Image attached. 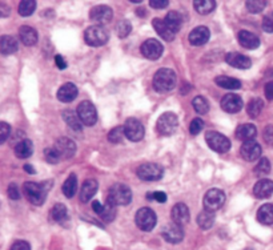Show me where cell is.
I'll return each mask as SVG.
<instances>
[{
  "mask_svg": "<svg viewBox=\"0 0 273 250\" xmlns=\"http://www.w3.org/2000/svg\"><path fill=\"white\" fill-rule=\"evenodd\" d=\"M49 184L46 185L44 184H38V182H26L23 186V191L28 198V201L33 204V205H43L46 198H47V191L49 189Z\"/></svg>",
  "mask_w": 273,
  "mask_h": 250,
  "instance_id": "obj_1",
  "label": "cell"
},
{
  "mask_svg": "<svg viewBox=\"0 0 273 250\" xmlns=\"http://www.w3.org/2000/svg\"><path fill=\"white\" fill-rule=\"evenodd\" d=\"M175 85H176V74L172 69H159L153 76V87L160 93L169 92L175 88Z\"/></svg>",
  "mask_w": 273,
  "mask_h": 250,
  "instance_id": "obj_2",
  "label": "cell"
},
{
  "mask_svg": "<svg viewBox=\"0 0 273 250\" xmlns=\"http://www.w3.org/2000/svg\"><path fill=\"white\" fill-rule=\"evenodd\" d=\"M108 201H111L115 205H128L132 200V191L128 186L124 184H115L109 188L108 191Z\"/></svg>",
  "mask_w": 273,
  "mask_h": 250,
  "instance_id": "obj_3",
  "label": "cell"
},
{
  "mask_svg": "<svg viewBox=\"0 0 273 250\" xmlns=\"http://www.w3.org/2000/svg\"><path fill=\"white\" fill-rule=\"evenodd\" d=\"M108 31L103 26L88 27L84 32V40L91 47H102L108 42Z\"/></svg>",
  "mask_w": 273,
  "mask_h": 250,
  "instance_id": "obj_4",
  "label": "cell"
},
{
  "mask_svg": "<svg viewBox=\"0 0 273 250\" xmlns=\"http://www.w3.org/2000/svg\"><path fill=\"white\" fill-rule=\"evenodd\" d=\"M177 127H179V118L172 112L163 113L159 117L157 124H156V129H157V132L161 136H171V134L176 132Z\"/></svg>",
  "mask_w": 273,
  "mask_h": 250,
  "instance_id": "obj_5",
  "label": "cell"
},
{
  "mask_svg": "<svg viewBox=\"0 0 273 250\" xmlns=\"http://www.w3.org/2000/svg\"><path fill=\"white\" fill-rule=\"evenodd\" d=\"M205 141L208 144V147L217 153H227L230 149L229 138L225 137L224 134L214 131H209L205 134Z\"/></svg>",
  "mask_w": 273,
  "mask_h": 250,
  "instance_id": "obj_6",
  "label": "cell"
},
{
  "mask_svg": "<svg viewBox=\"0 0 273 250\" xmlns=\"http://www.w3.org/2000/svg\"><path fill=\"white\" fill-rule=\"evenodd\" d=\"M135 222L137 225V228L143 232H151L156 226L157 218H156L155 212L150 207H141L139 212L136 213Z\"/></svg>",
  "mask_w": 273,
  "mask_h": 250,
  "instance_id": "obj_7",
  "label": "cell"
},
{
  "mask_svg": "<svg viewBox=\"0 0 273 250\" xmlns=\"http://www.w3.org/2000/svg\"><path fill=\"white\" fill-rule=\"evenodd\" d=\"M77 116L80 118V121L83 122V125L92 127L97 121L96 108H95V105L92 104L91 101H81L79 106H77Z\"/></svg>",
  "mask_w": 273,
  "mask_h": 250,
  "instance_id": "obj_8",
  "label": "cell"
},
{
  "mask_svg": "<svg viewBox=\"0 0 273 250\" xmlns=\"http://www.w3.org/2000/svg\"><path fill=\"white\" fill-rule=\"evenodd\" d=\"M225 202V193L220 189H211L204 196V207L209 212H216L223 207Z\"/></svg>",
  "mask_w": 273,
  "mask_h": 250,
  "instance_id": "obj_9",
  "label": "cell"
},
{
  "mask_svg": "<svg viewBox=\"0 0 273 250\" xmlns=\"http://www.w3.org/2000/svg\"><path fill=\"white\" fill-rule=\"evenodd\" d=\"M164 175V169L159 164L147 162L137 168V176L144 181H157Z\"/></svg>",
  "mask_w": 273,
  "mask_h": 250,
  "instance_id": "obj_10",
  "label": "cell"
},
{
  "mask_svg": "<svg viewBox=\"0 0 273 250\" xmlns=\"http://www.w3.org/2000/svg\"><path fill=\"white\" fill-rule=\"evenodd\" d=\"M124 133H125V137L134 141V143H137L141 138L144 137V127L143 124L136 120V118H128L125 124H124Z\"/></svg>",
  "mask_w": 273,
  "mask_h": 250,
  "instance_id": "obj_11",
  "label": "cell"
},
{
  "mask_svg": "<svg viewBox=\"0 0 273 250\" xmlns=\"http://www.w3.org/2000/svg\"><path fill=\"white\" fill-rule=\"evenodd\" d=\"M163 51H164L163 44H161L159 40H156V39H148V40H145V42L143 43V45H141V53H143V56L150 59V60H157V59H160L161 55H163Z\"/></svg>",
  "mask_w": 273,
  "mask_h": 250,
  "instance_id": "obj_12",
  "label": "cell"
},
{
  "mask_svg": "<svg viewBox=\"0 0 273 250\" xmlns=\"http://www.w3.org/2000/svg\"><path fill=\"white\" fill-rule=\"evenodd\" d=\"M161 235L164 237L167 242L169 244H179L182 242L184 238V232H182V226H179L177 223L171 222L167 223L166 226L161 230Z\"/></svg>",
  "mask_w": 273,
  "mask_h": 250,
  "instance_id": "obj_13",
  "label": "cell"
},
{
  "mask_svg": "<svg viewBox=\"0 0 273 250\" xmlns=\"http://www.w3.org/2000/svg\"><path fill=\"white\" fill-rule=\"evenodd\" d=\"M90 19L95 23V26L106 24L112 19V10L108 5H96L90 12Z\"/></svg>",
  "mask_w": 273,
  "mask_h": 250,
  "instance_id": "obj_14",
  "label": "cell"
},
{
  "mask_svg": "<svg viewBox=\"0 0 273 250\" xmlns=\"http://www.w3.org/2000/svg\"><path fill=\"white\" fill-rule=\"evenodd\" d=\"M54 148L58 152V154H59L60 160L71 159L76 153V144L68 137L59 138L56 141V144H55Z\"/></svg>",
  "mask_w": 273,
  "mask_h": 250,
  "instance_id": "obj_15",
  "label": "cell"
},
{
  "mask_svg": "<svg viewBox=\"0 0 273 250\" xmlns=\"http://www.w3.org/2000/svg\"><path fill=\"white\" fill-rule=\"evenodd\" d=\"M220 105L223 108V111H225L227 113H237V112H240L243 109L244 103H243V99L239 95L228 93V95H225L221 99Z\"/></svg>",
  "mask_w": 273,
  "mask_h": 250,
  "instance_id": "obj_16",
  "label": "cell"
},
{
  "mask_svg": "<svg viewBox=\"0 0 273 250\" xmlns=\"http://www.w3.org/2000/svg\"><path fill=\"white\" fill-rule=\"evenodd\" d=\"M240 152L243 159L246 160V161H256L261 156V147L257 141L251 140V141H246L241 145Z\"/></svg>",
  "mask_w": 273,
  "mask_h": 250,
  "instance_id": "obj_17",
  "label": "cell"
},
{
  "mask_svg": "<svg viewBox=\"0 0 273 250\" xmlns=\"http://www.w3.org/2000/svg\"><path fill=\"white\" fill-rule=\"evenodd\" d=\"M209 36H211V32L207 27H196L193 31H191L189 36H188V40L189 43L195 45V47H200V45H204L205 43L209 40Z\"/></svg>",
  "mask_w": 273,
  "mask_h": 250,
  "instance_id": "obj_18",
  "label": "cell"
},
{
  "mask_svg": "<svg viewBox=\"0 0 273 250\" xmlns=\"http://www.w3.org/2000/svg\"><path fill=\"white\" fill-rule=\"evenodd\" d=\"M172 221L179 226H184L189 222V209L185 204H176L172 207Z\"/></svg>",
  "mask_w": 273,
  "mask_h": 250,
  "instance_id": "obj_19",
  "label": "cell"
},
{
  "mask_svg": "<svg viewBox=\"0 0 273 250\" xmlns=\"http://www.w3.org/2000/svg\"><path fill=\"white\" fill-rule=\"evenodd\" d=\"M225 61L237 69H248L252 67L251 59L239 52H230L225 56Z\"/></svg>",
  "mask_w": 273,
  "mask_h": 250,
  "instance_id": "obj_20",
  "label": "cell"
},
{
  "mask_svg": "<svg viewBox=\"0 0 273 250\" xmlns=\"http://www.w3.org/2000/svg\"><path fill=\"white\" fill-rule=\"evenodd\" d=\"M273 193V181L268 178H261L256 182V185L253 188V194L257 198H268L272 196Z\"/></svg>",
  "mask_w": 273,
  "mask_h": 250,
  "instance_id": "obj_21",
  "label": "cell"
},
{
  "mask_svg": "<svg viewBox=\"0 0 273 250\" xmlns=\"http://www.w3.org/2000/svg\"><path fill=\"white\" fill-rule=\"evenodd\" d=\"M239 43L246 49H256L260 45V39L249 31H240L237 35Z\"/></svg>",
  "mask_w": 273,
  "mask_h": 250,
  "instance_id": "obj_22",
  "label": "cell"
},
{
  "mask_svg": "<svg viewBox=\"0 0 273 250\" xmlns=\"http://www.w3.org/2000/svg\"><path fill=\"white\" fill-rule=\"evenodd\" d=\"M77 93H79V90L76 88V85L72 83H67V84L61 85L58 90V99L61 103H71L72 100H75Z\"/></svg>",
  "mask_w": 273,
  "mask_h": 250,
  "instance_id": "obj_23",
  "label": "cell"
},
{
  "mask_svg": "<svg viewBox=\"0 0 273 250\" xmlns=\"http://www.w3.org/2000/svg\"><path fill=\"white\" fill-rule=\"evenodd\" d=\"M257 134V129L253 124H243L240 127H237L236 129V137L241 140V141H251V140H255Z\"/></svg>",
  "mask_w": 273,
  "mask_h": 250,
  "instance_id": "obj_24",
  "label": "cell"
},
{
  "mask_svg": "<svg viewBox=\"0 0 273 250\" xmlns=\"http://www.w3.org/2000/svg\"><path fill=\"white\" fill-rule=\"evenodd\" d=\"M19 48L17 40L14 36L10 35H4L0 37V53L1 55H12L15 53Z\"/></svg>",
  "mask_w": 273,
  "mask_h": 250,
  "instance_id": "obj_25",
  "label": "cell"
},
{
  "mask_svg": "<svg viewBox=\"0 0 273 250\" xmlns=\"http://www.w3.org/2000/svg\"><path fill=\"white\" fill-rule=\"evenodd\" d=\"M19 36H20V40L24 45L27 47H32L38 43V32L35 31L33 28L28 26L22 27L19 29Z\"/></svg>",
  "mask_w": 273,
  "mask_h": 250,
  "instance_id": "obj_26",
  "label": "cell"
},
{
  "mask_svg": "<svg viewBox=\"0 0 273 250\" xmlns=\"http://www.w3.org/2000/svg\"><path fill=\"white\" fill-rule=\"evenodd\" d=\"M152 24H153V28H155V31L160 35L164 40L167 42H171L175 39V32L172 31L169 27L167 26V23L164 20H161V19H153L152 21Z\"/></svg>",
  "mask_w": 273,
  "mask_h": 250,
  "instance_id": "obj_27",
  "label": "cell"
},
{
  "mask_svg": "<svg viewBox=\"0 0 273 250\" xmlns=\"http://www.w3.org/2000/svg\"><path fill=\"white\" fill-rule=\"evenodd\" d=\"M97 182L95 180H87L84 181V184L81 186L80 191V200L83 202H88L92 197L96 194L97 191Z\"/></svg>",
  "mask_w": 273,
  "mask_h": 250,
  "instance_id": "obj_28",
  "label": "cell"
},
{
  "mask_svg": "<svg viewBox=\"0 0 273 250\" xmlns=\"http://www.w3.org/2000/svg\"><path fill=\"white\" fill-rule=\"evenodd\" d=\"M33 153V144L31 140L24 138L22 141H19L15 147V154L19 159H28Z\"/></svg>",
  "mask_w": 273,
  "mask_h": 250,
  "instance_id": "obj_29",
  "label": "cell"
},
{
  "mask_svg": "<svg viewBox=\"0 0 273 250\" xmlns=\"http://www.w3.org/2000/svg\"><path fill=\"white\" fill-rule=\"evenodd\" d=\"M257 220L262 225H272L273 223V205L265 204L257 210Z\"/></svg>",
  "mask_w": 273,
  "mask_h": 250,
  "instance_id": "obj_30",
  "label": "cell"
},
{
  "mask_svg": "<svg viewBox=\"0 0 273 250\" xmlns=\"http://www.w3.org/2000/svg\"><path fill=\"white\" fill-rule=\"evenodd\" d=\"M214 81H216V84L219 85V87L225 88V89L236 90L241 88L240 80L233 79V77H229V76H219V77H216Z\"/></svg>",
  "mask_w": 273,
  "mask_h": 250,
  "instance_id": "obj_31",
  "label": "cell"
},
{
  "mask_svg": "<svg viewBox=\"0 0 273 250\" xmlns=\"http://www.w3.org/2000/svg\"><path fill=\"white\" fill-rule=\"evenodd\" d=\"M214 220H216V217H214V213L209 212V210H207V209H204L203 212L198 213V216H197L198 226H200L201 229H204V230H208V229L212 228V225L214 223Z\"/></svg>",
  "mask_w": 273,
  "mask_h": 250,
  "instance_id": "obj_32",
  "label": "cell"
},
{
  "mask_svg": "<svg viewBox=\"0 0 273 250\" xmlns=\"http://www.w3.org/2000/svg\"><path fill=\"white\" fill-rule=\"evenodd\" d=\"M164 21L167 23V26L169 27L172 31L176 33V32L180 31V28H182V17L179 12H176V11H171V12L167 14Z\"/></svg>",
  "mask_w": 273,
  "mask_h": 250,
  "instance_id": "obj_33",
  "label": "cell"
},
{
  "mask_svg": "<svg viewBox=\"0 0 273 250\" xmlns=\"http://www.w3.org/2000/svg\"><path fill=\"white\" fill-rule=\"evenodd\" d=\"M99 217L102 218L103 221L106 222H112L113 220L116 218V206L113 205L111 201H106V204H103V207L100 213L97 214Z\"/></svg>",
  "mask_w": 273,
  "mask_h": 250,
  "instance_id": "obj_34",
  "label": "cell"
},
{
  "mask_svg": "<svg viewBox=\"0 0 273 250\" xmlns=\"http://www.w3.org/2000/svg\"><path fill=\"white\" fill-rule=\"evenodd\" d=\"M61 189H63V193H64V196L67 198H72L75 196L76 191H77V177L74 173L70 175V177L64 181Z\"/></svg>",
  "mask_w": 273,
  "mask_h": 250,
  "instance_id": "obj_35",
  "label": "cell"
},
{
  "mask_svg": "<svg viewBox=\"0 0 273 250\" xmlns=\"http://www.w3.org/2000/svg\"><path fill=\"white\" fill-rule=\"evenodd\" d=\"M193 7L201 15H208L216 7V1L214 0H195L193 1Z\"/></svg>",
  "mask_w": 273,
  "mask_h": 250,
  "instance_id": "obj_36",
  "label": "cell"
},
{
  "mask_svg": "<svg viewBox=\"0 0 273 250\" xmlns=\"http://www.w3.org/2000/svg\"><path fill=\"white\" fill-rule=\"evenodd\" d=\"M63 118L64 121L70 125V128H72L74 131H81L83 128V122L80 121V118L77 116V112L74 111H64L63 112Z\"/></svg>",
  "mask_w": 273,
  "mask_h": 250,
  "instance_id": "obj_37",
  "label": "cell"
},
{
  "mask_svg": "<svg viewBox=\"0 0 273 250\" xmlns=\"http://www.w3.org/2000/svg\"><path fill=\"white\" fill-rule=\"evenodd\" d=\"M51 218L54 220L55 222L63 223L68 218V212L67 207L63 204H56L52 209H51Z\"/></svg>",
  "mask_w": 273,
  "mask_h": 250,
  "instance_id": "obj_38",
  "label": "cell"
},
{
  "mask_svg": "<svg viewBox=\"0 0 273 250\" xmlns=\"http://www.w3.org/2000/svg\"><path fill=\"white\" fill-rule=\"evenodd\" d=\"M262 108H264V101H262L261 99L256 97V99H252V100L249 101V104L246 106V112H248L249 116L255 118V117H257L261 113Z\"/></svg>",
  "mask_w": 273,
  "mask_h": 250,
  "instance_id": "obj_39",
  "label": "cell"
},
{
  "mask_svg": "<svg viewBox=\"0 0 273 250\" xmlns=\"http://www.w3.org/2000/svg\"><path fill=\"white\" fill-rule=\"evenodd\" d=\"M36 10V1L33 0H23L19 4V14L20 16H31Z\"/></svg>",
  "mask_w": 273,
  "mask_h": 250,
  "instance_id": "obj_40",
  "label": "cell"
},
{
  "mask_svg": "<svg viewBox=\"0 0 273 250\" xmlns=\"http://www.w3.org/2000/svg\"><path fill=\"white\" fill-rule=\"evenodd\" d=\"M192 105L193 108H195V111L197 112V113H200V115H205V113L209 111V103L203 96L195 97L192 101Z\"/></svg>",
  "mask_w": 273,
  "mask_h": 250,
  "instance_id": "obj_41",
  "label": "cell"
},
{
  "mask_svg": "<svg viewBox=\"0 0 273 250\" xmlns=\"http://www.w3.org/2000/svg\"><path fill=\"white\" fill-rule=\"evenodd\" d=\"M271 162H269V160L268 159H261L257 165L255 166V175L257 177H264V176H267L269 172H271Z\"/></svg>",
  "mask_w": 273,
  "mask_h": 250,
  "instance_id": "obj_42",
  "label": "cell"
},
{
  "mask_svg": "<svg viewBox=\"0 0 273 250\" xmlns=\"http://www.w3.org/2000/svg\"><path fill=\"white\" fill-rule=\"evenodd\" d=\"M265 7H267V1L265 0H248L246 1V8L252 14H258Z\"/></svg>",
  "mask_w": 273,
  "mask_h": 250,
  "instance_id": "obj_43",
  "label": "cell"
},
{
  "mask_svg": "<svg viewBox=\"0 0 273 250\" xmlns=\"http://www.w3.org/2000/svg\"><path fill=\"white\" fill-rule=\"evenodd\" d=\"M124 136H125V133H124V127H116L113 128L112 131L109 132V134H108V140H109L112 144H119L123 141Z\"/></svg>",
  "mask_w": 273,
  "mask_h": 250,
  "instance_id": "obj_44",
  "label": "cell"
},
{
  "mask_svg": "<svg viewBox=\"0 0 273 250\" xmlns=\"http://www.w3.org/2000/svg\"><path fill=\"white\" fill-rule=\"evenodd\" d=\"M131 31H132V26H131V23L128 20H121L116 27V33H118V36L120 39L128 36Z\"/></svg>",
  "mask_w": 273,
  "mask_h": 250,
  "instance_id": "obj_45",
  "label": "cell"
},
{
  "mask_svg": "<svg viewBox=\"0 0 273 250\" xmlns=\"http://www.w3.org/2000/svg\"><path fill=\"white\" fill-rule=\"evenodd\" d=\"M11 134V127L10 124H7L4 121H0V145L4 144L7 141V138L10 137Z\"/></svg>",
  "mask_w": 273,
  "mask_h": 250,
  "instance_id": "obj_46",
  "label": "cell"
},
{
  "mask_svg": "<svg viewBox=\"0 0 273 250\" xmlns=\"http://www.w3.org/2000/svg\"><path fill=\"white\" fill-rule=\"evenodd\" d=\"M44 156H46V160L48 161L49 164H58L60 161L59 154L55 150V148L46 149V150H44Z\"/></svg>",
  "mask_w": 273,
  "mask_h": 250,
  "instance_id": "obj_47",
  "label": "cell"
},
{
  "mask_svg": "<svg viewBox=\"0 0 273 250\" xmlns=\"http://www.w3.org/2000/svg\"><path fill=\"white\" fill-rule=\"evenodd\" d=\"M203 120H201V118H195V120H192V122H191V125H189V133L193 134V136H196V134H198V133L203 131Z\"/></svg>",
  "mask_w": 273,
  "mask_h": 250,
  "instance_id": "obj_48",
  "label": "cell"
},
{
  "mask_svg": "<svg viewBox=\"0 0 273 250\" xmlns=\"http://www.w3.org/2000/svg\"><path fill=\"white\" fill-rule=\"evenodd\" d=\"M262 29L268 33L273 32V12L265 15V17L262 19Z\"/></svg>",
  "mask_w": 273,
  "mask_h": 250,
  "instance_id": "obj_49",
  "label": "cell"
},
{
  "mask_svg": "<svg viewBox=\"0 0 273 250\" xmlns=\"http://www.w3.org/2000/svg\"><path fill=\"white\" fill-rule=\"evenodd\" d=\"M7 193H8V197H10L11 200H19V198H20V191H19L16 184H14V182L10 184L8 189H7Z\"/></svg>",
  "mask_w": 273,
  "mask_h": 250,
  "instance_id": "obj_50",
  "label": "cell"
},
{
  "mask_svg": "<svg viewBox=\"0 0 273 250\" xmlns=\"http://www.w3.org/2000/svg\"><path fill=\"white\" fill-rule=\"evenodd\" d=\"M147 198L148 200H155V201L160 202V204H164L167 201V194L164 191H155V193H148Z\"/></svg>",
  "mask_w": 273,
  "mask_h": 250,
  "instance_id": "obj_51",
  "label": "cell"
},
{
  "mask_svg": "<svg viewBox=\"0 0 273 250\" xmlns=\"http://www.w3.org/2000/svg\"><path fill=\"white\" fill-rule=\"evenodd\" d=\"M168 4H169L168 0H150V5L156 10H163V8L168 7Z\"/></svg>",
  "mask_w": 273,
  "mask_h": 250,
  "instance_id": "obj_52",
  "label": "cell"
},
{
  "mask_svg": "<svg viewBox=\"0 0 273 250\" xmlns=\"http://www.w3.org/2000/svg\"><path fill=\"white\" fill-rule=\"evenodd\" d=\"M11 250H31V246L26 241H16L11 246Z\"/></svg>",
  "mask_w": 273,
  "mask_h": 250,
  "instance_id": "obj_53",
  "label": "cell"
},
{
  "mask_svg": "<svg viewBox=\"0 0 273 250\" xmlns=\"http://www.w3.org/2000/svg\"><path fill=\"white\" fill-rule=\"evenodd\" d=\"M264 138L268 144H273V127L269 125V127L265 128L264 131Z\"/></svg>",
  "mask_w": 273,
  "mask_h": 250,
  "instance_id": "obj_54",
  "label": "cell"
},
{
  "mask_svg": "<svg viewBox=\"0 0 273 250\" xmlns=\"http://www.w3.org/2000/svg\"><path fill=\"white\" fill-rule=\"evenodd\" d=\"M264 93H265V97L268 100H273V81H269V83L265 84Z\"/></svg>",
  "mask_w": 273,
  "mask_h": 250,
  "instance_id": "obj_55",
  "label": "cell"
},
{
  "mask_svg": "<svg viewBox=\"0 0 273 250\" xmlns=\"http://www.w3.org/2000/svg\"><path fill=\"white\" fill-rule=\"evenodd\" d=\"M10 14H11L10 7L4 3H0V17H7V16H10Z\"/></svg>",
  "mask_w": 273,
  "mask_h": 250,
  "instance_id": "obj_56",
  "label": "cell"
},
{
  "mask_svg": "<svg viewBox=\"0 0 273 250\" xmlns=\"http://www.w3.org/2000/svg\"><path fill=\"white\" fill-rule=\"evenodd\" d=\"M55 61H56V65H58V68H59V69L67 68V63H65V60L63 59V56H60V55H56V56H55Z\"/></svg>",
  "mask_w": 273,
  "mask_h": 250,
  "instance_id": "obj_57",
  "label": "cell"
},
{
  "mask_svg": "<svg viewBox=\"0 0 273 250\" xmlns=\"http://www.w3.org/2000/svg\"><path fill=\"white\" fill-rule=\"evenodd\" d=\"M102 207H103V204H100L99 201L92 202V209H93V212L96 213V214H99V213H100Z\"/></svg>",
  "mask_w": 273,
  "mask_h": 250,
  "instance_id": "obj_58",
  "label": "cell"
},
{
  "mask_svg": "<svg viewBox=\"0 0 273 250\" xmlns=\"http://www.w3.org/2000/svg\"><path fill=\"white\" fill-rule=\"evenodd\" d=\"M24 170H26L27 173H30V175H35V173H36V172H35V168L30 164L24 165Z\"/></svg>",
  "mask_w": 273,
  "mask_h": 250,
  "instance_id": "obj_59",
  "label": "cell"
}]
</instances>
